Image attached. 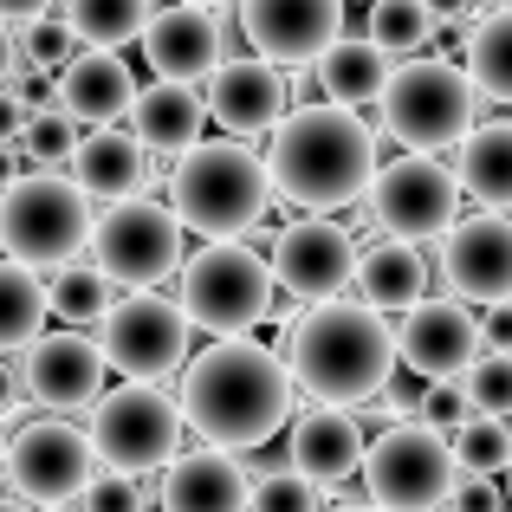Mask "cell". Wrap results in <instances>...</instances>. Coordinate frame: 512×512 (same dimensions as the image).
<instances>
[{"instance_id":"6da1fadb","label":"cell","mask_w":512,"mask_h":512,"mask_svg":"<svg viewBox=\"0 0 512 512\" xmlns=\"http://www.w3.org/2000/svg\"><path fill=\"white\" fill-rule=\"evenodd\" d=\"M182 422H195L201 441L214 448H266L292 415V370L279 350L247 338H214L182 370Z\"/></svg>"},{"instance_id":"7a4b0ae2","label":"cell","mask_w":512,"mask_h":512,"mask_svg":"<svg viewBox=\"0 0 512 512\" xmlns=\"http://www.w3.org/2000/svg\"><path fill=\"white\" fill-rule=\"evenodd\" d=\"M266 175H273V201L312 214L350 208L376 175V137L350 104H299L273 124Z\"/></svg>"},{"instance_id":"3957f363","label":"cell","mask_w":512,"mask_h":512,"mask_svg":"<svg viewBox=\"0 0 512 512\" xmlns=\"http://www.w3.org/2000/svg\"><path fill=\"white\" fill-rule=\"evenodd\" d=\"M286 370L305 396L318 402H357L383 396L389 376H396V331L383 325L370 299H312V312L292 325L286 338Z\"/></svg>"},{"instance_id":"277c9868","label":"cell","mask_w":512,"mask_h":512,"mask_svg":"<svg viewBox=\"0 0 512 512\" xmlns=\"http://www.w3.org/2000/svg\"><path fill=\"white\" fill-rule=\"evenodd\" d=\"M169 208L188 234L208 240H240L266 221L273 208V175L266 156H253L247 137H195L188 150H175V175H169Z\"/></svg>"},{"instance_id":"5b68a950","label":"cell","mask_w":512,"mask_h":512,"mask_svg":"<svg viewBox=\"0 0 512 512\" xmlns=\"http://www.w3.org/2000/svg\"><path fill=\"white\" fill-rule=\"evenodd\" d=\"M182 273V312L195 331L208 338H247L266 312H273V266H266L260 247L240 240H214L195 260L175 266Z\"/></svg>"},{"instance_id":"8992f818","label":"cell","mask_w":512,"mask_h":512,"mask_svg":"<svg viewBox=\"0 0 512 512\" xmlns=\"http://www.w3.org/2000/svg\"><path fill=\"white\" fill-rule=\"evenodd\" d=\"M91 240V195L65 175L26 169L0 188V247L13 260H26L33 273L65 266Z\"/></svg>"},{"instance_id":"52a82bcc","label":"cell","mask_w":512,"mask_h":512,"mask_svg":"<svg viewBox=\"0 0 512 512\" xmlns=\"http://www.w3.org/2000/svg\"><path fill=\"white\" fill-rule=\"evenodd\" d=\"M363 487L383 512H441L454 474V441L435 422H389L376 441H363Z\"/></svg>"},{"instance_id":"ba28073f","label":"cell","mask_w":512,"mask_h":512,"mask_svg":"<svg viewBox=\"0 0 512 512\" xmlns=\"http://www.w3.org/2000/svg\"><path fill=\"white\" fill-rule=\"evenodd\" d=\"M474 104H480L474 78L441 65V59H409L376 91L383 130L402 137L409 150H448V143H461L467 130H474Z\"/></svg>"},{"instance_id":"9c48e42d","label":"cell","mask_w":512,"mask_h":512,"mask_svg":"<svg viewBox=\"0 0 512 512\" xmlns=\"http://www.w3.org/2000/svg\"><path fill=\"white\" fill-rule=\"evenodd\" d=\"M91 266L124 292L163 286L182 266V221H175V208H163L150 195H117L91 221Z\"/></svg>"},{"instance_id":"30bf717a","label":"cell","mask_w":512,"mask_h":512,"mask_svg":"<svg viewBox=\"0 0 512 512\" xmlns=\"http://www.w3.org/2000/svg\"><path fill=\"white\" fill-rule=\"evenodd\" d=\"M370 221L396 240H441L461 221V175L448 163H435V150H409L396 163H376L370 188Z\"/></svg>"},{"instance_id":"8fae6325","label":"cell","mask_w":512,"mask_h":512,"mask_svg":"<svg viewBox=\"0 0 512 512\" xmlns=\"http://www.w3.org/2000/svg\"><path fill=\"white\" fill-rule=\"evenodd\" d=\"M188 312L182 299H163L156 286L130 292V299L104 305L98 318V350L111 370L137 376V383H163V376H175L188 363Z\"/></svg>"},{"instance_id":"7c38bea8","label":"cell","mask_w":512,"mask_h":512,"mask_svg":"<svg viewBox=\"0 0 512 512\" xmlns=\"http://www.w3.org/2000/svg\"><path fill=\"white\" fill-rule=\"evenodd\" d=\"M91 448L104 467H130V474H150L182 448V402L163 396L156 383L130 376L124 389L91 402Z\"/></svg>"},{"instance_id":"4fadbf2b","label":"cell","mask_w":512,"mask_h":512,"mask_svg":"<svg viewBox=\"0 0 512 512\" xmlns=\"http://www.w3.org/2000/svg\"><path fill=\"white\" fill-rule=\"evenodd\" d=\"M0 474L33 506H72L91 487V474H98V448L72 422H26L7 441V454H0Z\"/></svg>"},{"instance_id":"5bb4252c","label":"cell","mask_w":512,"mask_h":512,"mask_svg":"<svg viewBox=\"0 0 512 512\" xmlns=\"http://www.w3.org/2000/svg\"><path fill=\"white\" fill-rule=\"evenodd\" d=\"M266 266H273V286H286L292 299H331L357 273V240H350V227L312 214L266 240Z\"/></svg>"},{"instance_id":"9a60e30c","label":"cell","mask_w":512,"mask_h":512,"mask_svg":"<svg viewBox=\"0 0 512 512\" xmlns=\"http://www.w3.org/2000/svg\"><path fill=\"white\" fill-rule=\"evenodd\" d=\"M247 46L273 65H312L344 33V0H240Z\"/></svg>"},{"instance_id":"2e32d148","label":"cell","mask_w":512,"mask_h":512,"mask_svg":"<svg viewBox=\"0 0 512 512\" xmlns=\"http://www.w3.org/2000/svg\"><path fill=\"white\" fill-rule=\"evenodd\" d=\"M480 350V318L467 312V299L461 292H448V299H415L409 312H402V331H396V357L409 363L415 376H461V363Z\"/></svg>"},{"instance_id":"e0dca14e","label":"cell","mask_w":512,"mask_h":512,"mask_svg":"<svg viewBox=\"0 0 512 512\" xmlns=\"http://www.w3.org/2000/svg\"><path fill=\"white\" fill-rule=\"evenodd\" d=\"M448 247H441V273H448V292L474 305L512 299V221L506 214H474V221H454Z\"/></svg>"},{"instance_id":"ac0fdd59","label":"cell","mask_w":512,"mask_h":512,"mask_svg":"<svg viewBox=\"0 0 512 512\" xmlns=\"http://www.w3.org/2000/svg\"><path fill=\"white\" fill-rule=\"evenodd\" d=\"M221 20H214L201 0H182V7H150L143 20V59H150L156 78H175V85H201V78L221 65Z\"/></svg>"},{"instance_id":"d6986e66","label":"cell","mask_w":512,"mask_h":512,"mask_svg":"<svg viewBox=\"0 0 512 512\" xmlns=\"http://www.w3.org/2000/svg\"><path fill=\"white\" fill-rule=\"evenodd\" d=\"M20 383L26 396H39L46 409H91L104 389V350L78 331H39L26 344V363H20Z\"/></svg>"},{"instance_id":"ffe728a7","label":"cell","mask_w":512,"mask_h":512,"mask_svg":"<svg viewBox=\"0 0 512 512\" xmlns=\"http://www.w3.org/2000/svg\"><path fill=\"white\" fill-rule=\"evenodd\" d=\"M208 117L227 130V137H260L286 117V78H279L273 59H221L208 78Z\"/></svg>"},{"instance_id":"44dd1931","label":"cell","mask_w":512,"mask_h":512,"mask_svg":"<svg viewBox=\"0 0 512 512\" xmlns=\"http://www.w3.org/2000/svg\"><path fill=\"white\" fill-rule=\"evenodd\" d=\"M286 467H299L312 487H338L363 467V428L344 402H318L292 422L286 435Z\"/></svg>"},{"instance_id":"7402d4cb","label":"cell","mask_w":512,"mask_h":512,"mask_svg":"<svg viewBox=\"0 0 512 512\" xmlns=\"http://www.w3.org/2000/svg\"><path fill=\"white\" fill-rule=\"evenodd\" d=\"M247 467L234 448H188L163 461V512H247Z\"/></svg>"},{"instance_id":"603a6c76","label":"cell","mask_w":512,"mask_h":512,"mask_svg":"<svg viewBox=\"0 0 512 512\" xmlns=\"http://www.w3.org/2000/svg\"><path fill=\"white\" fill-rule=\"evenodd\" d=\"M137 98V78L130 65L117 59V46H85L59 65V111H72L78 130H98V124H117Z\"/></svg>"},{"instance_id":"cb8c5ba5","label":"cell","mask_w":512,"mask_h":512,"mask_svg":"<svg viewBox=\"0 0 512 512\" xmlns=\"http://www.w3.org/2000/svg\"><path fill=\"white\" fill-rule=\"evenodd\" d=\"M72 182L85 188V195H98V201H117V195H137L143 188V169H150V150H143L137 137H124V130H111V124H98L91 137H78L72 143Z\"/></svg>"},{"instance_id":"d4e9b609","label":"cell","mask_w":512,"mask_h":512,"mask_svg":"<svg viewBox=\"0 0 512 512\" xmlns=\"http://www.w3.org/2000/svg\"><path fill=\"white\" fill-rule=\"evenodd\" d=\"M318 85H325L331 104H376V91L389 85V72H396V52L376 46L370 33H338L325 52H318Z\"/></svg>"},{"instance_id":"484cf974","label":"cell","mask_w":512,"mask_h":512,"mask_svg":"<svg viewBox=\"0 0 512 512\" xmlns=\"http://www.w3.org/2000/svg\"><path fill=\"white\" fill-rule=\"evenodd\" d=\"M357 299H370L376 312H409L415 299L428 292V260H422V247L415 240H376V247H363L357 253Z\"/></svg>"},{"instance_id":"4316f807","label":"cell","mask_w":512,"mask_h":512,"mask_svg":"<svg viewBox=\"0 0 512 512\" xmlns=\"http://www.w3.org/2000/svg\"><path fill=\"white\" fill-rule=\"evenodd\" d=\"M130 117H137V143L143 150H188L208 124V98L195 85H175V78H156L150 91L130 98Z\"/></svg>"},{"instance_id":"83f0119b","label":"cell","mask_w":512,"mask_h":512,"mask_svg":"<svg viewBox=\"0 0 512 512\" xmlns=\"http://www.w3.org/2000/svg\"><path fill=\"white\" fill-rule=\"evenodd\" d=\"M461 195L487 201V208H512V124H474L454 156Z\"/></svg>"},{"instance_id":"f1b7e54d","label":"cell","mask_w":512,"mask_h":512,"mask_svg":"<svg viewBox=\"0 0 512 512\" xmlns=\"http://www.w3.org/2000/svg\"><path fill=\"white\" fill-rule=\"evenodd\" d=\"M467 78H474L480 98L512 104V0L506 7H487L474 20V39H467Z\"/></svg>"},{"instance_id":"f546056e","label":"cell","mask_w":512,"mask_h":512,"mask_svg":"<svg viewBox=\"0 0 512 512\" xmlns=\"http://www.w3.org/2000/svg\"><path fill=\"white\" fill-rule=\"evenodd\" d=\"M46 331V286L26 260H0V350H26Z\"/></svg>"},{"instance_id":"4dcf8cb0","label":"cell","mask_w":512,"mask_h":512,"mask_svg":"<svg viewBox=\"0 0 512 512\" xmlns=\"http://www.w3.org/2000/svg\"><path fill=\"white\" fill-rule=\"evenodd\" d=\"M156 0H65V26L78 33V46H124L143 33Z\"/></svg>"},{"instance_id":"1f68e13d","label":"cell","mask_w":512,"mask_h":512,"mask_svg":"<svg viewBox=\"0 0 512 512\" xmlns=\"http://www.w3.org/2000/svg\"><path fill=\"white\" fill-rule=\"evenodd\" d=\"M104 305H111V279L98 273V266H52L46 279V312H59L65 325H91V318H104Z\"/></svg>"},{"instance_id":"d6a6232c","label":"cell","mask_w":512,"mask_h":512,"mask_svg":"<svg viewBox=\"0 0 512 512\" xmlns=\"http://www.w3.org/2000/svg\"><path fill=\"white\" fill-rule=\"evenodd\" d=\"M454 461H461V474H500L512 461V435H506V415H461L454 422Z\"/></svg>"},{"instance_id":"836d02e7","label":"cell","mask_w":512,"mask_h":512,"mask_svg":"<svg viewBox=\"0 0 512 512\" xmlns=\"http://www.w3.org/2000/svg\"><path fill=\"white\" fill-rule=\"evenodd\" d=\"M461 402L480 415H512V350H474L461 363Z\"/></svg>"},{"instance_id":"e575fe53","label":"cell","mask_w":512,"mask_h":512,"mask_svg":"<svg viewBox=\"0 0 512 512\" xmlns=\"http://www.w3.org/2000/svg\"><path fill=\"white\" fill-rule=\"evenodd\" d=\"M370 39L389 52H422L435 39V13L428 0H370Z\"/></svg>"},{"instance_id":"d590c367","label":"cell","mask_w":512,"mask_h":512,"mask_svg":"<svg viewBox=\"0 0 512 512\" xmlns=\"http://www.w3.org/2000/svg\"><path fill=\"white\" fill-rule=\"evenodd\" d=\"M247 512H318V487L299 467H266V474H253Z\"/></svg>"},{"instance_id":"8d00e7d4","label":"cell","mask_w":512,"mask_h":512,"mask_svg":"<svg viewBox=\"0 0 512 512\" xmlns=\"http://www.w3.org/2000/svg\"><path fill=\"white\" fill-rule=\"evenodd\" d=\"M20 143H26V163L33 169H46V163H65L72 156V143H78V124H72V111H26V130H20Z\"/></svg>"},{"instance_id":"74e56055","label":"cell","mask_w":512,"mask_h":512,"mask_svg":"<svg viewBox=\"0 0 512 512\" xmlns=\"http://www.w3.org/2000/svg\"><path fill=\"white\" fill-rule=\"evenodd\" d=\"M150 506V487L130 467H111V474H91V487L78 493V512H143Z\"/></svg>"},{"instance_id":"f35d334b","label":"cell","mask_w":512,"mask_h":512,"mask_svg":"<svg viewBox=\"0 0 512 512\" xmlns=\"http://www.w3.org/2000/svg\"><path fill=\"white\" fill-rule=\"evenodd\" d=\"M26 52H33V65H39V72H59V65L78 52V33H72L65 20H46V13H39V20H33V33H26Z\"/></svg>"},{"instance_id":"ab89813d","label":"cell","mask_w":512,"mask_h":512,"mask_svg":"<svg viewBox=\"0 0 512 512\" xmlns=\"http://www.w3.org/2000/svg\"><path fill=\"white\" fill-rule=\"evenodd\" d=\"M506 493L493 487V474H454L448 500H441V512H500Z\"/></svg>"},{"instance_id":"60d3db41","label":"cell","mask_w":512,"mask_h":512,"mask_svg":"<svg viewBox=\"0 0 512 512\" xmlns=\"http://www.w3.org/2000/svg\"><path fill=\"white\" fill-rule=\"evenodd\" d=\"M461 409H467V402L454 396V383H448V376H435V389L422 396V422H435V428H454V415H461Z\"/></svg>"},{"instance_id":"b9f144b4","label":"cell","mask_w":512,"mask_h":512,"mask_svg":"<svg viewBox=\"0 0 512 512\" xmlns=\"http://www.w3.org/2000/svg\"><path fill=\"white\" fill-rule=\"evenodd\" d=\"M480 350H512V299H493L480 318Z\"/></svg>"},{"instance_id":"7bdbcfd3","label":"cell","mask_w":512,"mask_h":512,"mask_svg":"<svg viewBox=\"0 0 512 512\" xmlns=\"http://www.w3.org/2000/svg\"><path fill=\"white\" fill-rule=\"evenodd\" d=\"M20 130H26V98L7 78V85H0V143H20Z\"/></svg>"},{"instance_id":"ee69618b","label":"cell","mask_w":512,"mask_h":512,"mask_svg":"<svg viewBox=\"0 0 512 512\" xmlns=\"http://www.w3.org/2000/svg\"><path fill=\"white\" fill-rule=\"evenodd\" d=\"M428 13H435V26H467L474 20V0H428Z\"/></svg>"},{"instance_id":"f6af8a7d","label":"cell","mask_w":512,"mask_h":512,"mask_svg":"<svg viewBox=\"0 0 512 512\" xmlns=\"http://www.w3.org/2000/svg\"><path fill=\"white\" fill-rule=\"evenodd\" d=\"M20 396H26L20 370H13V363H0V415H13V409H20Z\"/></svg>"},{"instance_id":"bcb514c9","label":"cell","mask_w":512,"mask_h":512,"mask_svg":"<svg viewBox=\"0 0 512 512\" xmlns=\"http://www.w3.org/2000/svg\"><path fill=\"white\" fill-rule=\"evenodd\" d=\"M39 13H52V0H0V20H39Z\"/></svg>"},{"instance_id":"7dc6e473","label":"cell","mask_w":512,"mask_h":512,"mask_svg":"<svg viewBox=\"0 0 512 512\" xmlns=\"http://www.w3.org/2000/svg\"><path fill=\"white\" fill-rule=\"evenodd\" d=\"M13 65H20V46H13L7 20H0V85H7V78H13Z\"/></svg>"},{"instance_id":"c3c4849f","label":"cell","mask_w":512,"mask_h":512,"mask_svg":"<svg viewBox=\"0 0 512 512\" xmlns=\"http://www.w3.org/2000/svg\"><path fill=\"white\" fill-rule=\"evenodd\" d=\"M20 163H26V156H13V143H0V188L20 175Z\"/></svg>"},{"instance_id":"681fc988","label":"cell","mask_w":512,"mask_h":512,"mask_svg":"<svg viewBox=\"0 0 512 512\" xmlns=\"http://www.w3.org/2000/svg\"><path fill=\"white\" fill-rule=\"evenodd\" d=\"M331 512H383V506H376V500H370V506H331Z\"/></svg>"},{"instance_id":"f907efd6","label":"cell","mask_w":512,"mask_h":512,"mask_svg":"<svg viewBox=\"0 0 512 512\" xmlns=\"http://www.w3.org/2000/svg\"><path fill=\"white\" fill-rule=\"evenodd\" d=\"M487 7H506V0H474V13H487Z\"/></svg>"},{"instance_id":"816d5d0a","label":"cell","mask_w":512,"mask_h":512,"mask_svg":"<svg viewBox=\"0 0 512 512\" xmlns=\"http://www.w3.org/2000/svg\"><path fill=\"white\" fill-rule=\"evenodd\" d=\"M39 512H65V506H39Z\"/></svg>"},{"instance_id":"f5cc1de1","label":"cell","mask_w":512,"mask_h":512,"mask_svg":"<svg viewBox=\"0 0 512 512\" xmlns=\"http://www.w3.org/2000/svg\"><path fill=\"white\" fill-rule=\"evenodd\" d=\"M506 487H512V461H506Z\"/></svg>"},{"instance_id":"db71d44e","label":"cell","mask_w":512,"mask_h":512,"mask_svg":"<svg viewBox=\"0 0 512 512\" xmlns=\"http://www.w3.org/2000/svg\"><path fill=\"white\" fill-rule=\"evenodd\" d=\"M0 454H7V435H0Z\"/></svg>"},{"instance_id":"11a10c76","label":"cell","mask_w":512,"mask_h":512,"mask_svg":"<svg viewBox=\"0 0 512 512\" xmlns=\"http://www.w3.org/2000/svg\"><path fill=\"white\" fill-rule=\"evenodd\" d=\"M201 7H214V0H201Z\"/></svg>"}]
</instances>
